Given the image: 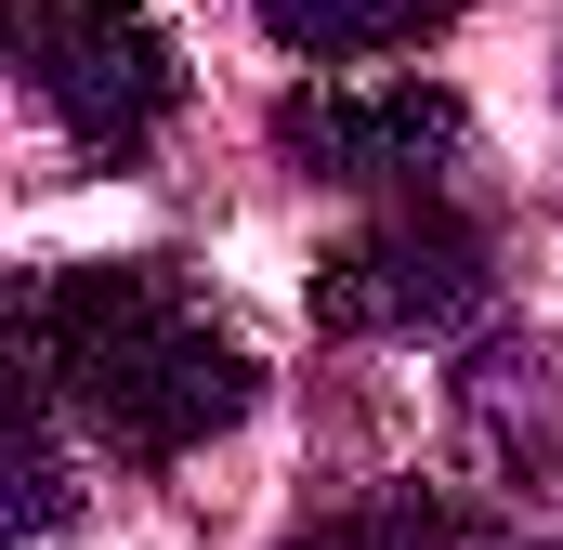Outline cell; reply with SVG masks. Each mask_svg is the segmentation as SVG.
I'll return each instance as SVG.
<instances>
[{"label": "cell", "instance_id": "obj_1", "mask_svg": "<svg viewBox=\"0 0 563 550\" xmlns=\"http://www.w3.org/2000/svg\"><path fill=\"white\" fill-rule=\"evenodd\" d=\"M13 381H40L106 459H197L210 432H236L263 367L236 341V315L184 263H66L13 288Z\"/></svg>", "mask_w": 563, "mask_h": 550}, {"label": "cell", "instance_id": "obj_2", "mask_svg": "<svg viewBox=\"0 0 563 550\" xmlns=\"http://www.w3.org/2000/svg\"><path fill=\"white\" fill-rule=\"evenodd\" d=\"M13 79L106 170H132L144 144L170 132V106H184V53L144 26L132 0H13Z\"/></svg>", "mask_w": 563, "mask_h": 550}, {"label": "cell", "instance_id": "obj_3", "mask_svg": "<svg viewBox=\"0 0 563 550\" xmlns=\"http://www.w3.org/2000/svg\"><path fill=\"white\" fill-rule=\"evenodd\" d=\"M498 301V250L459 197H407L380 223H354L328 263H314V315L341 341H445Z\"/></svg>", "mask_w": 563, "mask_h": 550}, {"label": "cell", "instance_id": "obj_4", "mask_svg": "<svg viewBox=\"0 0 563 550\" xmlns=\"http://www.w3.org/2000/svg\"><path fill=\"white\" fill-rule=\"evenodd\" d=\"M276 157L301 184H354V197H445L472 157V106L432 79H314L276 106Z\"/></svg>", "mask_w": 563, "mask_h": 550}, {"label": "cell", "instance_id": "obj_5", "mask_svg": "<svg viewBox=\"0 0 563 550\" xmlns=\"http://www.w3.org/2000/svg\"><path fill=\"white\" fill-rule=\"evenodd\" d=\"M288 550H538L511 512H485V498H459V485H380V498H341V512H314Z\"/></svg>", "mask_w": 563, "mask_h": 550}, {"label": "cell", "instance_id": "obj_6", "mask_svg": "<svg viewBox=\"0 0 563 550\" xmlns=\"http://www.w3.org/2000/svg\"><path fill=\"white\" fill-rule=\"evenodd\" d=\"M459 407H472V432H485V459H551V432H563V394H551V354L538 341H485L472 354V381H459Z\"/></svg>", "mask_w": 563, "mask_h": 550}, {"label": "cell", "instance_id": "obj_7", "mask_svg": "<svg viewBox=\"0 0 563 550\" xmlns=\"http://www.w3.org/2000/svg\"><path fill=\"white\" fill-rule=\"evenodd\" d=\"M250 13L276 26L288 53H314V66H354V53H420V40L459 13V0H250Z\"/></svg>", "mask_w": 563, "mask_h": 550}]
</instances>
